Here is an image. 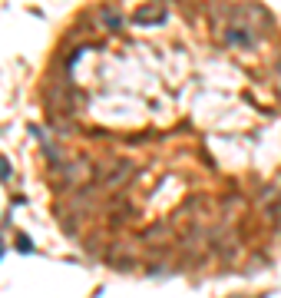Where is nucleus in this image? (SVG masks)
<instances>
[{
	"mask_svg": "<svg viewBox=\"0 0 281 298\" xmlns=\"http://www.w3.org/2000/svg\"><path fill=\"white\" fill-rule=\"evenodd\" d=\"M17 245L24 248V252H30V239H27V236H20V239H17Z\"/></svg>",
	"mask_w": 281,
	"mask_h": 298,
	"instance_id": "1",
	"label": "nucleus"
}]
</instances>
